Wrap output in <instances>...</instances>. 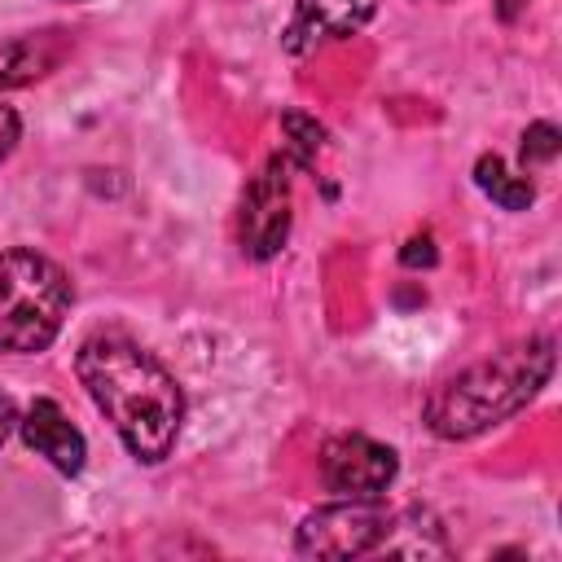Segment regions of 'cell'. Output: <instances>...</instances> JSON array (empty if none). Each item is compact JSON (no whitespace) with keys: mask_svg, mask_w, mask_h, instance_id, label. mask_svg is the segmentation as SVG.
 Segmentation results:
<instances>
[{"mask_svg":"<svg viewBox=\"0 0 562 562\" xmlns=\"http://www.w3.org/2000/svg\"><path fill=\"white\" fill-rule=\"evenodd\" d=\"M75 373L140 465L171 457L184 426V391L154 351L119 329H101L79 342Z\"/></svg>","mask_w":562,"mask_h":562,"instance_id":"6da1fadb","label":"cell"},{"mask_svg":"<svg viewBox=\"0 0 562 562\" xmlns=\"http://www.w3.org/2000/svg\"><path fill=\"white\" fill-rule=\"evenodd\" d=\"M553 378V338L549 334H531L518 338L501 351H492L487 360H474L465 369H457L452 378H443L430 395H426V426L439 439H474L501 422H509L514 413H522L540 386Z\"/></svg>","mask_w":562,"mask_h":562,"instance_id":"7a4b0ae2","label":"cell"},{"mask_svg":"<svg viewBox=\"0 0 562 562\" xmlns=\"http://www.w3.org/2000/svg\"><path fill=\"white\" fill-rule=\"evenodd\" d=\"M75 285L66 268L31 246L0 250V351H48L70 316Z\"/></svg>","mask_w":562,"mask_h":562,"instance_id":"3957f363","label":"cell"},{"mask_svg":"<svg viewBox=\"0 0 562 562\" xmlns=\"http://www.w3.org/2000/svg\"><path fill=\"white\" fill-rule=\"evenodd\" d=\"M290 224H294V193H290V158L272 154L250 184L241 189V206H237V241L241 255L255 263H268L285 250L290 241Z\"/></svg>","mask_w":562,"mask_h":562,"instance_id":"277c9868","label":"cell"},{"mask_svg":"<svg viewBox=\"0 0 562 562\" xmlns=\"http://www.w3.org/2000/svg\"><path fill=\"white\" fill-rule=\"evenodd\" d=\"M386 522L391 514L382 509V501L338 496L329 505H316L294 527V553L299 558H360L378 549V540L386 536Z\"/></svg>","mask_w":562,"mask_h":562,"instance_id":"5b68a950","label":"cell"},{"mask_svg":"<svg viewBox=\"0 0 562 562\" xmlns=\"http://www.w3.org/2000/svg\"><path fill=\"white\" fill-rule=\"evenodd\" d=\"M400 457L391 443H378L369 435H334L321 448V483L334 496H356V501H382V492L395 483Z\"/></svg>","mask_w":562,"mask_h":562,"instance_id":"8992f818","label":"cell"},{"mask_svg":"<svg viewBox=\"0 0 562 562\" xmlns=\"http://www.w3.org/2000/svg\"><path fill=\"white\" fill-rule=\"evenodd\" d=\"M373 13H378V0H294L281 44H285V53L303 57L321 44L356 35Z\"/></svg>","mask_w":562,"mask_h":562,"instance_id":"52a82bcc","label":"cell"},{"mask_svg":"<svg viewBox=\"0 0 562 562\" xmlns=\"http://www.w3.org/2000/svg\"><path fill=\"white\" fill-rule=\"evenodd\" d=\"M18 430H22V443H26L31 452H40L57 474L70 479V474L83 470V461H88V439H83V430L66 417V408H61L57 400H48V395L31 400L26 417H18Z\"/></svg>","mask_w":562,"mask_h":562,"instance_id":"ba28073f","label":"cell"},{"mask_svg":"<svg viewBox=\"0 0 562 562\" xmlns=\"http://www.w3.org/2000/svg\"><path fill=\"white\" fill-rule=\"evenodd\" d=\"M70 44H75V40H70V31H61V26L26 31V35H18V40L0 44V92L26 88V83L53 75V70L66 61Z\"/></svg>","mask_w":562,"mask_h":562,"instance_id":"9c48e42d","label":"cell"},{"mask_svg":"<svg viewBox=\"0 0 562 562\" xmlns=\"http://www.w3.org/2000/svg\"><path fill=\"white\" fill-rule=\"evenodd\" d=\"M373 553H391V558H448V536L439 527V518L422 505H408L404 514H391L386 536L378 540Z\"/></svg>","mask_w":562,"mask_h":562,"instance_id":"30bf717a","label":"cell"},{"mask_svg":"<svg viewBox=\"0 0 562 562\" xmlns=\"http://www.w3.org/2000/svg\"><path fill=\"white\" fill-rule=\"evenodd\" d=\"M474 184L501 206V211H527L536 202V184L527 171H509L501 154H479L474 162Z\"/></svg>","mask_w":562,"mask_h":562,"instance_id":"8fae6325","label":"cell"},{"mask_svg":"<svg viewBox=\"0 0 562 562\" xmlns=\"http://www.w3.org/2000/svg\"><path fill=\"white\" fill-rule=\"evenodd\" d=\"M281 136H285L281 154L290 158V167H312L316 154L325 149V127L303 110H285L281 114Z\"/></svg>","mask_w":562,"mask_h":562,"instance_id":"7c38bea8","label":"cell"},{"mask_svg":"<svg viewBox=\"0 0 562 562\" xmlns=\"http://www.w3.org/2000/svg\"><path fill=\"white\" fill-rule=\"evenodd\" d=\"M558 149H562V132L553 127V123H531L527 132H522V145H518V158H522V171L531 176L536 167H549L553 158H558Z\"/></svg>","mask_w":562,"mask_h":562,"instance_id":"4fadbf2b","label":"cell"},{"mask_svg":"<svg viewBox=\"0 0 562 562\" xmlns=\"http://www.w3.org/2000/svg\"><path fill=\"white\" fill-rule=\"evenodd\" d=\"M400 259H404L408 268H417V263H422V268H430V263L439 259V255H435V237H430V233H422V237H408V246L400 250Z\"/></svg>","mask_w":562,"mask_h":562,"instance_id":"5bb4252c","label":"cell"},{"mask_svg":"<svg viewBox=\"0 0 562 562\" xmlns=\"http://www.w3.org/2000/svg\"><path fill=\"white\" fill-rule=\"evenodd\" d=\"M18 136H22V119H18V110H13V105H4V101H0V162L13 154Z\"/></svg>","mask_w":562,"mask_h":562,"instance_id":"9a60e30c","label":"cell"},{"mask_svg":"<svg viewBox=\"0 0 562 562\" xmlns=\"http://www.w3.org/2000/svg\"><path fill=\"white\" fill-rule=\"evenodd\" d=\"M18 430V404H13V395H4L0 391V448H4V439Z\"/></svg>","mask_w":562,"mask_h":562,"instance_id":"2e32d148","label":"cell"}]
</instances>
